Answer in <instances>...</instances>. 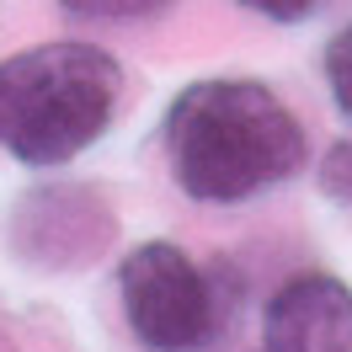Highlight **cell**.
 Here are the masks:
<instances>
[{
  "instance_id": "obj_1",
  "label": "cell",
  "mask_w": 352,
  "mask_h": 352,
  "mask_svg": "<svg viewBox=\"0 0 352 352\" xmlns=\"http://www.w3.org/2000/svg\"><path fill=\"white\" fill-rule=\"evenodd\" d=\"M305 123L262 80H192L166 107V160L187 198L245 203L305 166Z\"/></svg>"
},
{
  "instance_id": "obj_2",
  "label": "cell",
  "mask_w": 352,
  "mask_h": 352,
  "mask_svg": "<svg viewBox=\"0 0 352 352\" xmlns=\"http://www.w3.org/2000/svg\"><path fill=\"white\" fill-rule=\"evenodd\" d=\"M123 69L91 43H38L0 59V150L22 166H65L107 133Z\"/></svg>"
},
{
  "instance_id": "obj_3",
  "label": "cell",
  "mask_w": 352,
  "mask_h": 352,
  "mask_svg": "<svg viewBox=\"0 0 352 352\" xmlns=\"http://www.w3.org/2000/svg\"><path fill=\"white\" fill-rule=\"evenodd\" d=\"M123 320L150 352H203L224 331V305L214 278L182 245L144 241L118 272Z\"/></svg>"
},
{
  "instance_id": "obj_4",
  "label": "cell",
  "mask_w": 352,
  "mask_h": 352,
  "mask_svg": "<svg viewBox=\"0 0 352 352\" xmlns=\"http://www.w3.org/2000/svg\"><path fill=\"white\" fill-rule=\"evenodd\" d=\"M118 241V208L91 182H38L6 214V251L32 272H86Z\"/></svg>"
},
{
  "instance_id": "obj_5",
  "label": "cell",
  "mask_w": 352,
  "mask_h": 352,
  "mask_svg": "<svg viewBox=\"0 0 352 352\" xmlns=\"http://www.w3.org/2000/svg\"><path fill=\"white\" fill-rule=\"evenodd\" d=\"M267 352H352V288L331 272L288 278L262 315Z\"/></svg>"
},
{
  "instance_id": "obj_6",
  "label": "cell",
  "mask_w": 352,
  "mask_h": 352,
  "mask_svg": "<svg viewBox=\"0 0 352 352\" xmlns=\"http://www.w3.org/2000/svg\"><path fill=\"white\" fill-rule=\"evenodd\" d=\"M69 16H86V22H150L176 0H59Z\"/></svg>"
},
{
  "instance_id": "obj_7",
  "label": "cell",
  "mask_w": 352,
  "mask_h": 352,
  "mask_svg": "<svg viewBox=\"0 0 352 352\" xmlns=\"http://www.w3.org/2000/svg\"><path fill=\"white\" fill-rule=\"evenodd\" d=\"M326 86L342 118H352V22L326 43Z\"/></svg>"
},
{
  "instance_id": "obj_8",
  "label": "cell",
  "mask_w": 352,
  "mask_h": 352,
  "mask_svg": "<svg viewBox=\"0 0 352 352\" xmlns=\"http://www.w3.org/2000/svg\"><path fill=\"white\" fill-rule=\"evenodd\" d=\"M315 182H320V192H326L336 208H352V144H331V150L320 155Z\"/></svg>"
},
{
  "instance_id": "obj_9",
  "label": "cell",
  "mask_w": 352,
  "mask_h": 352,
  "mask_svg": "<svg viewBox=\"0 0 352 352\" xmlns=\"http://www.w3.org/2000/svg\"><path fill=\"white\" fill-rule=\"evenodd\" d=\"M241 6L267 16V22H305V16H315L320 0H241Z\"/></svg>"
},
{
  "instance_id": "obj_10",
  "label": "cell",
  "mask_w": 352,
  "mask_h": 352,
  "mask_svg": "<svg viewBox=\"0 0 352 352\" xmlns=\"http://www.w3.org/2000/svg\"><path fill=\"white\" fill-rule=\"evenodd\" d=\"M0 352H11V342H6V336H0Z\"/></svg>"
}]
</instances>
